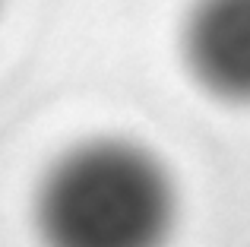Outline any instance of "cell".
Listing matches in <instances>:
<instances>
[{
  "instance_id": "cell-2",
  "label": "cell",
  "mask_w": 250,
  "mask_h": 247,
  "mask_svg": "<svg viewBox=\"0 0 250 247\" xmlns=\"http://www.w3.org/2000/svg\"><path fill=\"white\" fill-rule=\"evenodd\" d=\"M196 82L225 102H250V0H200L184 29Z\"/></svg>"
},
{
  "instance_id": "cell-1",
  "label": "cell",
  "mask_w": 250,
  "mask_h": 247,
  "mask_svg": "<svg viewBox=\"0 0 250 247\" xmlns=\"http://www.w3.org/2000/svg\"><path fill=\"white\" fill-rule=\"evenodd\" d=\"M35 212L54 244L140 247L168 231L174 193L165 168L140 146L92 140L48 168Z\"/></svg>"
}]
</instances>
